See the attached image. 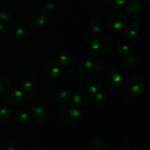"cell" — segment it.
<instances>
[{
  "label": "cell",
  "instance_id": "cell-1",
  "mask_svg": "<svg viewBox=\"0 0 150 150\" xmlns=\"http://www.w3.org/2000/svg\"><path fill=\"white\" fill-rule=\"evenodd\" d=\"M91 48L95 52L105 54L111 50V40L103 35H98L94 37L91 40Z\"/></svg>",
  "mask_w": 150,
  "mask_h": 150
},
{
  "label": "cell",
  "instance_id": "cell-2",
  "mask_svg": "<svg viewBox=\"0 0 150 150\" xmlns=\"http://www.w3.org/2000/svg\"><path fill=\"white\" fill-rule=\"evenodd\" d=\"M23 89L26 93L30 94L35 92L38 83L36 73L32 70H27L23 75L21 81Z\"/></svg>",
  "mask_w": 150,
  "mask_h": 150
},
{
  "label": "cell",
  "instance_id": "cell-3",
  "mask_svg": "<svg viewBox=\"0 0 150 150\" xmlns=\"http://www.w3.org/2000/svg\"><path fill=\"white\" fill-rule=\"evenodd\" d=\"M59 117L64 122L73 123L80 117V111L74 105L68 104L63 107L59 111Z\"/></svg>",
  "mask_w": 150,
  "mask_h": 150
},
{
  "label": "cell",
  "instance_id": "cell-4",
  "mask_svg": "<svg viewBox=\"0 0 150 150\" xmlns=\"http://www.w3.org/2000/svg\"><path fill=\"white\" fill-rule=\"evenodd\" d=\"M108 23L111 29L120 30L127 26L128 23V19L126 15L123 13L116 12L109 16L108 19Z\"/></svg>",
  "mask_w": 150,
  "mask_h": 150
},
{
  "label": "cell",
  "instance_id": "cell-5",
  "mask_svg": "<svg viewBox=\"0 0 150 150\" xmlns=\"http://www.w3.org/2000/svg\"><path fill=\"white\" fill-rule=\"evenodd\" d=\"M104 83L112 91L118 90L122 86V76L116 71H109L104 76Z\"/></svg>",
  "mask_w": 150,
  "mask_h": 150
},
{
  "label": "cell",
  "instance_id": "cell-6",
  "mask_svg": "<svg viewBox=\"0 0 150 150\" xmlns=\"http://www.w3.org/2000/svg\"><path fill=\"white\" fill-rule=\"evenodd\" d=\"M92 95L90 91L85 89H79L75 92L73 100L76 104L86 105L92 101Z\"/></svg>",
  "mask_w": 150,
  "mask_h": 150
},
{
  "label": "cell",
  "instance_id": "cell-7",
  "mask_svg": "<svg viewBox=\"0 0 150 150\" xmlns=\"http://www.w3.org/2000/svg\"><path fill=\"white\" fill-rule=\"evenodd\" d=\"M24 100V95L20 90H15L10 92L6 98V102L13 107H18L22 105Z\"/></svg>",
  "mask_w": 150,
  "mask_h": 150
},
{
  "label": "cell",
  "instance_id": "cell-8",
  "mask_svg": "<svg viewBox=\"0 0 150 150\" xmlns=\"http://www.w3.org/2000/svg\"><path fill=\"white\" fill-rule=\"evenodd\" d=\"M144 11V5L139 0L130 1L126 7V13L132 18H137L142 15Z\"/></svg>",
  "mask_w": 150,
  "mask_h": 150
},
{
  "label": "cell",
  "instance_id": "cell-9",
  "mask_svg": "<svg viewBox=\"0 0 150 150\" xmlns=\"http://www.w3.org/2000/svg\"><path fill=\"white\" fill-rule=\"evenodd\" d=\"M144 83L141 79L133 76L129 80L128 89L133 95L137 96L142 93L144 90Z\"/></svg>",
  "mask_w": 150,
  "mask_h": 150
},
{
  "label": "cell",
  "instance_id": "cell-10",
  "mask_svg": "<svg viewBox=\"0 0 150 150\" xmlns=\"http://www.w3.org/2000/svg\"><path fill=\"white\" fill-rule=\"evenodd\" d=\"M45 71L47 76L51 79H55L59 76L60 72V68L59 64L54 60L48 61L45 64Z\"/></svg>",
  "mask_w": 150,
  "mask_h": 150
},
{
  "label": "cell",
  "instance_id": "cell-11",
  "mask_svg": "<svg viewBox=\"0 0 150 150\" xmlns=\"http://www.w3.org/2000/svg\"><path fill=\"white\" fill-rule=\"evenodd\" d=\"M33 21L38 27H43L48 22V13L43 10H38L34 15Z\"/></svg>",
  "mask_w": 150,
  "mask_h": 150
},
{
  "label": "cell",
  "instance_id": "cell-12",
  "mask_svg": "<svg viewBox=\"0 0 150 150\" xmlns=\"http://www.w3.org/2000/svg\"><path fill=\"white\" fill-rule=\"evenodd\" d=\"M94 70V62L92 60H85L82 62L79 67V75L82 77H88Z\"/></svg>",
  "mask_w": 150,
  "mask_h": 150
},
{
  "label": "cell",
  "instance_id": "cell-13",
  "mask_svg": "<svg viewBox=\"0 0 150 150\" xmlns=\"http://www.w3.org/2000/svg\"><path fill=\"white\" fill-rule=\"evenodd\" d=\"M140 61L139 54L136 53H131L129 54L123 59V64L125 66L129 67V68H133L138 65Z\"/></svg>",
  "mask_w": 150,
  "mask_h": 150
},
{
  "label": "cell",
  "instance_id": "cell-14",
  "mask_svg": "<svg viewBox=\"0 0 150 150\" xmlns=\"http://www.w3.org/2000/svg\"><path fill=\"white\" fill-rule=\"evenodd\" d=\"M32 117L35 121L42 122L47 119V113L45 108L41 106H36L32 109Z\"/></svg>",
  "mask_w": 150,
  "mask_h": 150
},
{
  "label": "cell",
  "instance_id": "cell-15",
  "mask_svg": "<svg viewBox=\"0 0 150 150\" xmlns=\"http://www.w3.org/2000/svg\"><path fill=\"white\" fill-rule=\"evenodd\" d=\"M88 87L92 93H98L102 89L103 81L98 77H93L88 82Z\"/></svg>",
  "mask_w": 150,
  "mask_h": 150
},
{
  "label": "cell",
  "instance_id": "cell-16",
  "mask_svg": "<svg viewBox=\"0 0 150 150\" xmlns=\"http://www.w3.org/2000/svg\"><path fill=\"white\" fill-rule=\"evenodd\" d=\"M105 142L103 137L97 136L93 138L89 143V149L90 150H105Z\"/></svg>",
  "mask_w": 150,
  "mask_h": 150
},
{
  "label": "cell",
  "instance_id": "cell-17",
  "mask_svg": "<svg viewBox=\"0 0 150 150\" xmlns=\"http://www.w3.org/2000/svg\"><path fill=\"white\" fill-rule=\"evenodd\" d=\"M10 33H11V35L15 39H20V38H21L25 33V29L24 27H23V25L21 23H19V22L13 23V26H11Z\"/></svg>",
  "mask_w": 150,
  "mask_h": 150
},
{
  "label": "cell",
  "instance_id": "cell-18",
  "mask_svg": "<svg viewBox=\"0 0 150 150\" xmlns=\"http://www.w3.org/2000/svg\"><path fill=\"white\" fill-rule=\"evenodd\" d=\"M105 5L112 10H121L125 5V0H104Z\"/></svg>",
  "mask_w": 150,
  "mask_h": 150
},
{
  "label": "cell",
  "instance_id": "cell-19",
  "mask_svg": "<svg viewBox=\"0 0 150 150\" xmlns=\"http://www.w3.org/2000/svg\"><path fill=\"white\" fill-rule=\"evenodd\" d=\"M15 122L20 125H26L31 122V117L25 112H18L15 116Z\"/></svg>",
  "mask_w": 150,
  "mask_h": 150
},
{
  "label": "cell",
  "instance_id": "cell-20",
  "mask_svg": "<svg viewBox=\"0 0 150 150\" xmlns=\"http://www.w3.org/2000/svg\"><path fill=\"white\" fill-rule=\"evenodd\" d=\"M57 97L59 100L64 103H67L70 102L72 99L70 93L69 92V91L66 90V89H60V90H59L57 94Z\"/></svg>",
  "mask_w": 150,
  "mask_h": 150
},
{
  "label": "cell",
  "instance_id": "cell-21",
  "mask_svg": "<svg viewBox=\"0 0 150 150\" xmlns=\"http://www.w3.org/2000/svg\"><path fill=\"white\" fill-rule=\"evenodd\" d=\"M102 22L99 19H92L89 23V29L93 34H99L102 31Z\"/></svg>",
  "mask_w": 150,
  "mask_h": 150
},
{
  "label": "cell",
  "instance_id": "cell-22",
  "mask_svg": "<svg viewBox=\"0 0 150 150\" xmlns=\"http://www.w3.org/2000/svg\"><path fill=\"white\" fill-rule=\"evenodd\" d=\"M73 56L69 52H64L60 55L59 62L62 65L69 66L73 62Z\"/></svg>",
  "mask_w": 150,
  "mask_h": 150
},
{
  "label": "cell",
  "instance_id": "cell-23",
  "mask_svg": "<svg viewBox=\"0 0 150 150\" xmlns=\"http://www.w3.org/2000/svg\"><path fill=\"white\" fill-rule=\"evenodd\" d=\"M13 117V111L7 108H3L0 109V120L7 122L11 120Z\"/></svg>",
  "mask_w": 150,
  "mask_h": 150
},
{
  "label": "cell",
  "instance_id": "cell-24",
  "mask_svg": "<svg viewBox=\"0 0 150 150\" xmlns=\"http://www.w3.org/2000/svg\"><path fill=\"white\" fill-rule=\"evenodd\" d=\"M124 37L125 39L129 40H134L136 38V35H137V32L135 31L134 29H132L131 27H127L126 26L124 29Z\"/></svg>",
  "mask_w": 150,
  "mask_h": 150
},
{
  "label": "cell",
  "instance_id": "cell-25",
  "mask_svg": "<svg viewBox=\"0 0 150 150\" xmlns=\"http://www.w3.org/2000/svg\"><path fill=\"white\" fill-rule=\"evenodd\" d=\"M105 101H106V97L102 93H98V92L93 98L94 104L98 105V106H101V105H104Z\"/></svg>",
  "mask_w": 150,
  "mask_h": 150
},
{
  "label": "cell",
  "instance_id": "cell-26",
  "mask_svg": "<svg viewBox=\"0 0 150 150\" xmlns=\"http://www.w3.org/2000/svg\"><path fill=\"white\" fill-rule=\"evenodd\" d=\"M10 83L8 80L5 79H0V94L3 95L10 90Z\"/></svg>",
  "mask_w": 150,
  "mask_h": 150
},
{
  "label": "cell",
  "instance_id": "cell-27",
  "mask_svg": "<svg viewBox=\"0 0 150 150\" xmlns=\"http://www.w3.org/2000/svg\"><path fill=\"white\" fill-rule=\"evenodd\" d=\"M117 50H118L119 53H120L122 55H127L130 53V47L127 45V43L125 42H121L117 46Z\"/></svg>",
  "mask_w": 150,
  "mask_h": 150
},
{
  "label": "cell",
  "instance_id": "cell-28",
  "mask_svg": "<svg viewBox=\"0 0 150 150\" xmlns=\"http://www.w3.org/2000/svg\"><path fill=\"white\" fill-rule=\"evenodd\" d=\"M5 150H21V146L19 144L15 142H9L4 146Z\"/></svg>",
  "mask_w": 150,
  "mask_h": 150
},
{
  "label": "cell",
  "instance_id": "cell-29",
  "mask_svg": "<svg viewBox=\"0 0 150 150\" xmlns=\"http://www.w3.org/2000/svg\"><path fill=\"white\" fill-rule=\"evenodd\" d=\"M10 19V15L7 11L0 12V23H7Z\"/></svg>",
  "mask_w": 150,
  "mask_h": 150
},
{
  "label": "cell",
  "instance_id": "cell-30",
  "mask_svg": "<svg viewBox=\"0 0 150 150\" xmlns=\"http://www.w3.org/2000/svg\"><path fill=\"white\" fill-rule=\"evenodd\" d=\"M130 27H131L132 29H134L135 31L138 32V31H140L141 29H142V23H141L139 21L133 20L130 21Z\"/></svg>",
  "mask_w": 150,
  "mask_h": 150
},
{
  "label": "cell",
  "instance_id": "cell-31",
  "mask_svg": "<svg viewBox=\"0 0 150 150\" xmlns=\"http://www.w3.org/2000/svg\"><path fill=\"white\" fill-rule=\"evenodd\" d=\"M55 9V5L53 2L51 1H48L44 5V10H45L46 13H50V12H52L53 10Z\"/></svg>",
  "mask_w": 150,
  "mask_h": 150
},
{
  "label": "cell",
  "instance_id": "cell-32",
  "mask_svg": "<svg viewBox=\"0 0 150 150\" xmlns=\"http://www.w3.org/2000/svg\"><path fill=\"white\" fill-rule=\"evenodd\" d=\"M6 37H7V31L2 23H0V41L5 39Z\"/></svg>",
  "mask_w": 150,
  "mask_h": 150
},
{
  "label": "cell",
  "instance_id": "cell-33",
  "mask_svg": "<svg viewBox=\"0 0 150 150\" xmlns=\"http://www.w3.org/2000/svg\"><path fill=\"white\" fill-rule=\"evenodd\" d=\"M94 70L96 73H102L104 70V65L101 62H97L96 64H94Z\"/></svg>",
  "mask_w": 150,
  "mask_h": 150
},
{
  "label": "cell",
  "instance_id": "cell-34",
  "mask_svg": "<svg viewBox=\"0 0 150 150\" xmlns=\"http://www.w3.org/2000/svg\"><path fill=\"white\" fill-rule=\"evenodd\" d=\"M37 150H47V149H44V148H39V149H38Z\"/></svg>",
  "mask_w": 150,
  "mask_h": 150
},
{
  "label": "cell",
  "instance_id": "cell-35",
  "mask_svg": "<svg viewBox=\"0 0 150 150\" xmlns=\"http://www.w3.org/2000/svg\"><path fill=\"white\" fill-rule=\"evenodd\" d=\"M122 150H131V149H128V148H124V149H122Z\"/></svg>",
  "mask_w": 150,
  "mask_h": 150
}]
</instances>
